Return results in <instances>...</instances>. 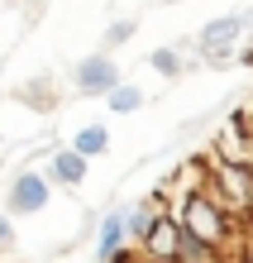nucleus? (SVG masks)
Listing matches in <instances>:
<instances>
[{
    "label": "nucleus",
    "instance_id": "2eb2a0df",
    "mask_svg": "<svg viewBox=\"0 0 253 263\" xmlns=\"http://www.w3.org/2000/svg\"><path fill=\"white\" fill-rule=\"evenodd\" d=\"M148 263H182V258H148Z\"/></svg>",
    "mask_w": 253,
    "mask_h": 263
},
{
    "label": "nucleus",
    "instance_id": "dca6fc26",
    "mask_svg": "<svg viewBox=\"0 0 253 263\" xmlns=\"http://www.w3.org/2000/svg\"><path fill=\"white\" fill-rule=\"evenodd\" d=\"M244 263H253V254H248V258H244Z\"/></svg>",
    "mask_w": 253,
    "mask_h": 263
},
{
    "label": "nucleus",
    "instance_id": "7ed1b4c3",
    "mask_svg": "<svg viewBox=\"0 0 253 263\" xmlns=\"http://www.w3.org/2000/svg\"><path fill=\"white\" fill-rule=\"evenodd\" d=\"M72 82H76V91H82V96H110L124 77H120V63L101 48V53H91V58H82V63H76Z\"/></svg>",
    "mask_w": 253,
    "mask_h": 263
},
{
    "label": "nucleus",
    "instance_id": "ddd939ff",
    "mask_svg": "<svg viewBox=\"0 0 253 263\" xmlns=\"http://www.w3.org/2000/svg\"><path fill=\"white\" fill-rule=\"evenodd\" d=\"M105 263H148V254L139 249V244H124V249H115V254H110Z\"/></svg>",
    "mask_w": 253,
    "mask_h": 263
},
{
    "label": "nucleus",
    "instance_id": "20e7f679",
    "mask_svg": "<svg viewBox=\"0 0 253 263\" xmlns=\"http://www.w3.org/2000/svg\"><path fill=\"white\" fill-rule=\"evenodd\" d=\"M253 24V14H220V20H210V24H201V34H196V48H201V58H210V53H234V43L244 39V29Z\"/></svg>",
    "mask_w": 253,
    "mask_h": 263
},
{
    "label": "nucleus",
    "instance_id": "4468645a",
    "mask_svg": "<svg viewBox=\"0 0 253 263\" xmlns=\"http://www.w3.org/2000/svg\"><path fill=\"white\" fill-rule=\"evenodd\" d=\"M10 244H14V215H10V211H0V254H5Z\"/></svg>",
    "mask_w": 253,
    "mask_h": 263
},
{
    "label": "nucleus",
    "instance_id": "9d476101",
    "mask_svg": "<svg viewBox=\"0 0 253 263\" xmlns=\"http://www.w3.org/2000/svg\"><path fill=\"white\" fill-rule=\"evenodd\" d=\"M148 67H153L158 77H167V82H172V77H182L186 63H182V53H177V48H153V53H148Z\"/></svg>",
    "mask_w": 253,
    "mask_h": 263
},
{
    "label": "nucleus",
    "instance_id": "9b49d317",
    "mask_svg": "<svg viewBox=\"0 0 253 263\" xmlns=\"http://www.w3.org/2000/svg\"><path fill=\"white\" fill-rule=\"evenodd\" d=\"M24 105H38V110H53V91H48V77H34V86L20 91Z\"/></svg>",
    "mask_w": 253,
    "mask_h": 263
},
{
    "label": "nucleus",
    "instance_id": "423d86ee",
    "mask_svg": "<svg viewBox=\"0 0 253 263\" xmlns=\"http://www.w3.org/2000/svg\"><path fill=\"white\" fill-rule=\"evenodd\" d=\"M86 173H91V158H86V153H76L72 144L48 153V177L57 182V187H82Z\"/></svg>",
    "mask_w": 253,
    "mask_h": 263
},
{
    "label": "nucleus",
    "instance_id": "0eeeda50",
    "mask_svg": "<svg viewBox=\"0 0 253 263\" xmlns=\"http://www.w3.org/2000/svg\"><path fill=\"white\" fill-rule=\"evenodd\" d=\"M177 239H182V215L163 211V220L153 225V235H148V244H144V254H148V258H177Z\"/></svg>",
    "mask_w": 253,
    "mask_h": 263
},
{
    "label": "nucleus",
    "instance_id": "6e6552de",
    "mask_svg": "<svg viewBox=\"0 0 253 263\" xmlns=\"http://www.w3.org/2000/svg\"><path fill=\"white\" fill-rule=\"evenodd\" d=\"M72 148H76V153H86V158H101V153L110 148V129H105V125H86V129H76Z\"/></svg>",
    "mask_w": 253,
    "mask_h": 263
},
{
    "label": "nucleus",
    "instance_id": "f257e3e1",
    "mask_svg": "<svg viewBox=\"0 0 253 263\" xmlns=\"http://www.w3.org/2000/svg\"><path fill=\"white\" fill-rule=\"evenodd\" d=\"M177 215H182V225L191 230L196 239H205V244H210L215 254H229V249H234V235H239V215H229L215 196H205V192L182 196Z\"/></svg>",
    "mask_w": 253,
    "mask_h": 263
},
{
    "label": "nucleus",
    "instance_id": "f03ea898",
    "mask_svg": "<svg viewBox=\"0 0 253 263\" xmlns=\"http://www.w3.org/2000/svg\"><path fill=\"white\" fill-rule=\"evenodd\" d=\"M53 196V177L48 173H34V167H24V173L10 177V192H5V211L10 215H38L48 206Z\"/></svg>",
    "mask_w": 253,
    "mask_h": 263
},
{
    "label": "nucleus",
    "instance_id": "f8f14e48",
    "mask_svg": "<svg viewBox=\"0 0 253 263\" xmlns=\"http://www.w3.org/2000/svg\"><path fill=\"white\" fill-rule=\"evenodd\" d=\"M134 29H139V20H115V24L105 29V39H101V43H105V53H110V48H124V43L134 39Z\"/></svg>",
    "mask_w": 253,
    "mask_h": 263
},
{
    "label": "nucleus",
    "instance_id": "39448f33",
    "mask_svg": "<svg viewBox=\"0 0 253 263\" xmlns=\"http://www.w3.org/2000/svg\"><path fill=\"white\" fill-rule=\"evenodd\" d=\"M124 244H129V206L105 211L101 225H96V263H105L115 249H124Z\"/></svg>",
    "mask_w": 253,
    "mask_h": 263
},
{
    "label": "nucleus",
    "instance_id": "1a4fd4ad",
    "mask_svg": "<svg viewBox=\"0 0 253 263\" xmlns=\"http://www.w3.org/2000/svg\"><path fill=\"white\" fill-rule=\"evenodd\" d=\"M105 105H110V115H134L139 105H144V91H139L134 82H120V86L105 96Z\"/></svg>",
    "mask_w": 253,
    "mask_h": 263
}]
</instances>
